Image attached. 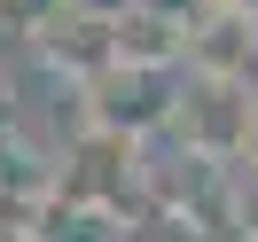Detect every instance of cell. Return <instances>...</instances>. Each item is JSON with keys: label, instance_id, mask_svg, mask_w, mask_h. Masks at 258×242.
Masks as SVG:
<instances>
[{"label": "cell", "instance_id": "1", "mask_svg": "<svg viewBox=\"0 0 258 242\" xmlns=\"http://www.w3.org/2000/svg\"><path fill=\"white\" fill-rule=\"evenodd\" d=\"M172 125H180V141H188L196 164H235L242 141H250V86L196 78V94H180Z\"/></svg>", "mask_w": 258, "mask_h": 242}, {"label": "cell", "instance_id": "2", "mask_svg": "<svg viewBox=\"0 0 258 242\" xmlns=\"http://www.w3.org/2000/svg\"><path fill=\"white\" fill-rule=\"evenodd\" d=\"M180 63L196 70V78H227L242 86L258 63V16L250 8H235V0H211L204 16H188V55Z\"/></svg>", "mask_w": 258, "mask_h": 242}, {"label": "cell", "instance_id": "3", "mask_svg": "<svg viewBox=\"0 0 258 242\" xmlns=\"http://www.w3.org/2000/svg\"><path fill=\"white\" fill-rule=\"evenodd\" d=\"M110 16H117V8L63 0V8H47V16L32 24V39H39V55H47L55 70H71V78H102V70H110Z\"/></svg>", "mask_w": 258, "mask_h": 242}, {"label": "cell", "instance_id": "4", "mask_svg": "<svg viewBox=\"0 0 258 242\" xmlns=\"http://www.w3.org/2000/svg\"><path fill=\"white\" fill-rule=\"evenodd\" d=\"M180 55H188V16H164V8H149V0H125L110 16V63L117 70H180Z\"/></svg>", "mask_w": 258, "mask_h": 242}, {"label": "cell", "instance_id": "5", "mask_svg": "<svg viewBox=\"0 0 258 242\" xmlns=\"http://www.w3.org/2000/svg\"><path fill=\"white\" fill-rule=\"evenodd\" d=\"M227 219L242 226V242H258V164H227Z\"/></svg>", "mask_w": 258, "mask_h": 242}, {"label": "cell", "instance_id": "6", "mask_svg": "<svg viewBox=\"0 0 258 242\" xmlns=\"http://www.w3.org/2000/svg\"><path fill=\"white\" fill-rule=\"evenodd\" d=\"M235 164H258V94H250V141H242V156Z\"/></svg>", "mask_w": 258, "mask_h": 242}]
</instances>
